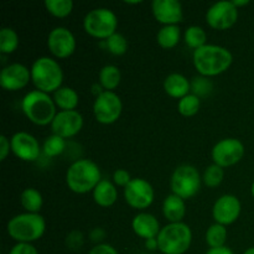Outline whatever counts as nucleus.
Here are the masks:
<instances>
[{
  "instance_id": "obj_32",
  "label": "nucleus",
  "mask_w": 254,
  "mask_h": 254,
  "mask_svg": "<svg viewBox=\"0 0 254 254\" xmlns=\"http://www.w3.org/2000/svg\"><path fill=\"white\" fill-rule=\"evenodd\" d=\"M223 178H225V171H223V168L216 165V164H212V165H210L205 170L202 180H203V184H205L207 188L215 189L222 184Z\"/></svg>"
},
{
  "instance_id": "obj_17",
  "label": "nucleus",
  "mask_w": 254,
  "mask_h": 254,
  "mask_svg": "<svg viewBox=\"0 0 254 254\" xmlns=\"http://www.w3.org/2000/svg\"><path fill=\"white\" fill-rule=\"evenodd\" d=\"M31 79V69L21 64H11L4 67L0 73V84L6 91H19Z\"/></svg>"
},
{
  "instance_id": "obj_6",
  "label": "nucleus",
  "mask_w": 254,
  "mask_h": 254,
  "mask_svg": "<svg viewBox=\"0 0 254 254\" xmlns=\"http://www.w3.org/2000/svg\"><path fill=\"white\" fill-rule=\"evenodd\" d=\"M159 251L163 254H184L192 242V232L186 223H169L156 237Z\"/></svg>"
},
{
  "instance_id": "obj_41",
  "label": "nucleus",
  "mask_w": 254,
  "mask_h": 254,
  "mask_svg": "<svg viewBox=\"0 0 254 254\" xmlns=\"http://www.w3.org/2000/svg\"><path fill=\"white\" fill-rule=\"evenodd\" d=\"M206 254H235L232 252L231 248H228L227 246L220 248H210V250L206 252Z\"/></svg>"
},
{
  "instance_id": "obj_4",
  "label": "nucleus",
  "mask_w": 254,
  "mask_h": 254,
  "mask_svg": "<svg viewBox=\"0 0 254 254\" xmlns=\"http://www.w3.org/2000/svg\"><path fill=\"white\" fill-rule=\"evenodd\" d=\"M6 230L17 243H32L44 236L46 222L40 213H20L10 218Z\"/></svg>"
},
{
  "instance_id": "obj_22",
  "label": "nucleus",
  "mask_w": 254,
  "mask_h": 254,
  "mask_svg": "<svg viewBox=\"0 0 254 254\" xmlns=\"http://www.w3.org/2000/svg\"><path fill=\"white\" fill-rule=\"evenodd\" d=\"M118 198V191L116 186L108 180H101V183L93 190V200L101 207H111Z\"/></svg>"
},
{
  "instance_id": "obj_8",
  "label": "nucleus",
  "mask_w": 254,
  "mask_h": 254,
  "mask_svg": "<svg viewBox=\"0 0 254 254\" xmlns=\"http://www.w3.org/2000/svg\"><path fill=\"white\" fill-rule=\"evenodd\" d=\"M201 180L200 173L195 166L184 164L176 168L171 175V191L183 200H189L197 195L201 189Z\"/></svg>"
},
{
  "instance_id": "obj_29",
  "label": "nucleus",
  "mask_w": 254,
  "mask_h": 254,
  "mask_svg": "<svg viewBox=\"0 0 254 254\" xmlns=\"http://www.w3.org/2000/svg\"><path fill=\"white\" fill-rule=\"evenodd\" d=\"M184 39H185L186 45L193 50L201 49L202 46L207 45L206 44L207 35H206L205 30L200 26H196V25H192V26L186 29Z\"/></svg>"
},
{
  "instance_id": "obj_37",
  "label": "nucleus",
  "mask_w": 254,
  "mask_h": 254,
  "mask_svg": "<svg viewBox=\"0 0 254 254\" xmlns=\"http://www.w3.org/2000/svg\"><path fill=\"white\" fill-rule=\"evenodd\" d=\"M9 254H39V252L31 243H16Z\"/></svg>"
},
{
  "instance_id": "obj_43",
  "label": "nucleus",
  "mask_w": 254,
  "mask_h": 254,
  "mask_svg": "<svg viewBox=\"0 0 254 254\" xmlns=\"http://www.w3.org/2000/svg\"><path fill=\"white\" fill-rule=\"evenodd\" d=\"M233 5H235L236 7H241V6H245V5H248L250 4V1L248 0H235V1H232Z\"/></svg>"
},
{
  "instance_id": "obj_24",
  "label": "nucleus",
  "mask_w": 254,
  "mask_h": 254,
  "mask_svg": "<svg viewBox=\"0 0 254 254\" xmlns=\"http://www.w3.org/2000/svg\"><path fill=\"white\" fill-rule=\"evenodd\" d=\"M180 27L178 25H165L159 30L156 35V41L159 46L165 50L174 49L180 41Z\"/></svg>"
},
{
  "instance_id": "obj_7",
  "label": "nucleus",
  "mask_w": 254,
  "mask_h": 254,
  "mask_svg": "<svg viewBox=\"0 0 254 254\" xmlns=\"http://www.w3.org/2000/svg\"><path fill=\"white\" fill-rule=\"evenodd\" d=\"M118 19L112 10L107 7L93 9L84 16L83 29L92 37L107 40L116 34Z\"/></svg>"
},
{
  "instance_id": "obj_18",
  "label": "nucleus",
  "mask_w": 254,
  "mask_h": 254,
  "mask_svg": "<svg viewBox=\"0 0 254 254\" xmlns=\"http://www.w3.org/2000/svg\"><path fill=\"white\" fill-rule=\"evenodd\" d=\"M151 10L156 21L165 25H176L183 21V6L176 0H154Z\"/></svg>"
},
{
  "instance_id": "obj_27",
  "label": "nucleus",
  "mask_w": 254,
  "mask_h": 254,
  "mask_svg": "<svg viewBox=\"0 0 254 254\" xmlns=\"http://www.w3.org/2000/svg\"><path fill=\"white\" fill-rule=\"evenodd\" d=\"M227 236L228 232L226 226L220 225V223H213L206 232V243L210 248L225 247Z\"/></svg>"
},
{
  "instance_id": "obj_11",
  "label": "nucleus",
  "mask_w": 254,
  "mask_h": 254,
  "mask_svg": "<svg viewBox=\"0 0 254 254\" xmlns=\"http://www.w3.org/2000/svg\"><path fill=\"white\" fill-rule=\"evenodd\" d=\"M124 198L130 207L135 210H145L154 201V189L144 179H133L124 188Z\"/></svg>"
},
{
  "instance_id": "obj_45",
  "label": "nucleus",
  "mask_w": 254,
  "mask_h": 254,
  "mask_svg": "<svg viewBox=\"0 0 254 254\" xmlns=\"http://www.w3.org/2000/svg\"><path fill=\"white\" fill-rule=\"evenodd\" d=\"M127 4H140V1H126Z\"/></svg>"
},
{
  "instance_id": "obj_21",
  "label": "nucleus",
  "mask_w": 254,
  "mask_h": 254,
  "mask_svg": "<svg viewBox=\"0 0 254 254\" xmlns=\"http://www.w3.org/2000/svg\"><path fill=\"white\" fill-rule=\"evenodd\" d=\"M191 89V83L185 76L180 73H171L164 81V91L173 98L181 99L188 96Z\"/></svg>"
},
{
  "instance_id": "obj_26",
  "label": "nucleus",
  "mask_w": 254,
  "mask_h": 254,
  "mask_svg": "<svg viewBox=\"0 0 254 254\" xmlns=\"http://www.w3.org/2000/svg\"><path fill=\"white\" fill-rule=\"evenodd\" d=\"M20 203L30 213H39L44 203V198L39 190L34 188L25 189L20 195Z\"/></svg>"
},
{
  "instance_id": "obj_12",
  "label": "nucleus",
  "mask_w": 254,
  "mask_h": 254,
  "mask_svg": "<svg viewBox=\"0 0 254 254\" xmlns=\"http://www.w3.org/2000/svg\"><path fill=\"white\" fill-rule=\"evenodd\" d=\"M238 20V9L232 1H218L206 12V21L215 30L231 29Z\"/></svg>"
},
{
  "instance_id": "obj_30",
  "label": "nucleus",
  "mask_w": 254,
  "mask_h": 254,
  "mask_svg": "<svg viewBox=\"0 0 254 254\" xmlns=\"http://www.w3.org/2000/svg\"><path fill=\"white\" fill-rule=\"evenodd\" d=\"M45 7L51 15L62 19V17L68 16L72 12L73 1L72 0H46Z\"/></svg>"
},
{
  "instance_id": "obj_38",
  "label": "nucleus",
  "mask_w": 254,
  "mask_h": 254,
  "mask_svg": "<svg viewBox=\"0 0 254 254\" xmlns=\"http://www.w3.org/2000/svg\"><path fill=\"white\" fill-rule=\"evenodd\" d=\"M88 254H119L118 251L111 245H107V243H99L96 245Z\"/></svg>"
},
{
  "instance_id": "obj_15",
  "label": "nucleus",
  "mask_w": 254,
  "mask_h": 254,
  "mask_svg": "<svg viewBox=\"0 0 254 254\" xmlns=\"http://www.w3.org/2000/svg\"><path fill=\"white\" fill-rule=\"evenodd\" d=\"M241 201L235 195H223L218 198L212 207V216L216 223L228 226L238 220L241 215Z\"/></svg>"
},
{
  "instance_id": "obj_44",
  "label": "nucleus",
  "mask_w": 254,
  "mask_h": 254,
  "mask_svg": "<svg viewBox=\"0 0 254 254\" xmlns=\"http://www.w3.org/2000/svg\"><path fill=\"white\" fill-rule=\"evenodd\" d=\"M243 254H254V247H252V248H248L247 251H246L245 253Z\"/></svg>"
},
{
  "instance_id": "obj_2",
  "label": "nucleus",
  "mask_w": 254,
  "mask_h": 254,
  "mask_svg": "<svg viewBox=\"0 0 254 254\" xmlns=\"http://www.w3.org/2000/svg\"><path fill=\"white\" fill-rule=\"evenodd\" d=\"M101 183V170L94 161L79 159L69 165L66 173V184L74 193H87L93 191Z\"/></svg>"
},
{
  "instance_id": "obj_5",
  "label": "nucleus",
  "mask_w": 254,
  "mask_h": 254,
  "mask_svg": "<svg viewBox=\"0 0 254 254\" xmlns=\"http://www.w3.org/2000/svg\"><path fill=\"white\" fill-rule=\"evenodd\" d=\"M31 81L37 91L51 93L61 88L64 72L56 60L50 57H40L31 66Z\"/></svg>"
},
{
  "instance_id": "obj_25",
  "label": "nucleus",
  "mask_w": 254,
  "mask_h": 254,
  "mask_svg": "<svg viewBox=\"0 0 254 254\" xmlns=\"http://www.w3.org/2000/svg\"><path fill=\"white\" fill-rule=\"evenodd\" d=\"M122 79L121 69L114 64H107L99 71V83L106 91L113 92L119 86Z\"/></svg>"
},
{
  "instance_id": "obj_28",
  "label": "nucleus",
  "mask_w": 254,
  "mask_h": 254,
  "mask_svg": "<svg viewBox=\"0 0 254 254\" xmlns=\"http://www.w3.org/2000/svg\"><path fill=\"white\" fill-rule=\"evenodd\" d=\"M19 46V36L11 27H2L0 30V52L10 55L16 51Z\"/></svg>"
},
{
  "instance_id": "obj_39",
  "label": "nucleus",
  "mask_w": 254,
  "mask_h": 254,
  "mask_svg": "<svg viewBox=\"0 0 254 254\" xmlns=\"http://www.w3.org/2000/svg\"><path fill=\"white\" fill-rule=\"evenodd\" d=\"M10 150H11L10 139H7L5 135H1L0 136V160L4 161L6 156L9 155Z\"/></svg>"
},
{
  "instance_id": "obj_23",
  "label": "nucleus",
  "mask_w": 254,
  "mask_h": 254,
  "mask_svg": "<svg viewBox=\"0 0 254 254\" xmlns=\"http://www.w3.org/2000/svg\"><path fill=\"white\" fill-rule=\"evenodd\" d=\"M54 102L61 111H76L79 97L73 88L61 87L54 93Z\"/></svg>"
},
{
  "instance_id": "obj_14",
  "label": "nucleus",
  "mask_w": 254,
  "mask_h": 254,
  "mask_svg": "<svg viewBox=\"0 0 254 254\" xmlns=\"http://www.w3.org/2000/svg\"><path fill=\"white\" fill-rule=\"evenodd\" d=\"M82 127L83 117L77 111H60L51 123L52 133L64 139L77 135Z\"/></svg>"
},
{
  "instance_id": "obj_3",
  "label": "nucleus",
  "mask_w": 254,
  "mask_h": 254,
  "mask_svg": "<svg viewBox=\"0 0 254 254\" xmlns=\"http://www.w3.org/2000/svg\"><path fill=\"white\" fill-rule=\"evenodd\" d=\"M22 113L31 123L36 126H51L56 117V104L54 98L41 91H31L21 101Z\"/></svg>"
},
{
  "instance_id": "obj_9",
  "label": "nucleus",
  "mask_w": 254,
  "mask_h": 254,
  "mask_svg": "<svg viewBox=\"0 0 254 254\" xmlns=\"http://www.w3.org/2000/svg\"><path fill=\"white\" fill-rule=\"evenodd\" d=\"M123 103L114 92L103 91L96 97L93 104V113L97 122L101 124H113L121 118Z\"/></svg>"
},
{
  "instance_id": "obj_16",
  "label": "nucleus",
  "mask_w": 254,
  "mask_h": 254,
  "mask_svg": "<svg viewBox=\"0 0 254 254\" xmlns=\"http://www.w3.org/2000/svg\"><path fill=\"white\" fill-rule=\"evenodd\" d=\"M10 144L14 155L22 161H35L41 154L37 139L26 131L15 133L10 139Z\"/></svg>"
},
{
  "instance_id": "obj_19",
  "label": "nucleus",
  "mask_w": 254,
  "mask_h": 254,
  "mask_svg": "<svg viewBox=\"0 0 254 254\" xmlns=\"http://www.w3.org/2000/svg\"><path fill=\"white\" fill-rule=\"evenodd\" d=\"M131 228L138 237L144 240H151L156 238L160 233V223L158 218L151 213L141 212L138 213L131 221Z\"/></svg>"
},
{
  "instance_id": "obj_20",
  "label": "nucleus",
  "mask_w": 254,
  "mask_h": 254,
  "mask_svg": "<svg viewBox=\"0 0 254 254\" xmlns=\"http://www.w3.org/2000/svg\"><path fill=\"white\" fill-rule=\"evenodd\" d=\"M163 213L164 217L170 223L183 222L184 217L186 215L185 200L179 197L175 193L166 196L163 202Z\"/></svg>"
},
{
  "instance_id": "obj_33",
  "label": "nucleus",
  "mask_w": 254,
  "mask_h": 254,
  "mask_svg": "<svg viewBox=\"0 0 254 254\" xmlns=\"http://www.w3.org/2000/svg\"><path fill=\"white\" fill-rule=\"evenodd\" d=\"M64 148H66V141H64V139L52 134L51 136L46 138L44 146H42V150L50 158H55V156H59L60 154L64 153Z\"/></svg>"
},
{
  "instance_id": "obj_40",
  "label": "nucleus",
  "mask_w": 254,
  "mask_h": 254,
  "mask_svg": "<svg viewBox=\"0 0 254 254\" xmlns=\"http://www.w3.org/2000/svg\"><path fill=\"white\" fill-rule=\"evenodd\" d=\"M89 236H91V240L93 241V242H98V245H99V242H101V241H103L104 237H106V232H104L102 228H94Z\"/></svg>"
},
{
  "instance_id": "obj_13",
  "label": "nucleus",
  "mask_w": 254,
  "mask_h": 254,
  "mask_svg": "<svg viewBox=\"0 0 254 254\" xmlns=\"http://www.w3.org/2000/svg\"><path fill=\"white\" fill-rule=\"evenodd\" d=\"M47 47L57 59H67L76 50V39L66 27H55L47 37Z\"/></svg>"
},
{
  "instance_id": "obj_1",
  "label": "nucleus",
  "mask_w": 254,
  "mask_h": 254,
  "mask_svg": "<svg viewBox=\"0 0 254 254\" xmlns=\"http://www.w3.org/2000/svg\"><path fill=\"white\" fill-rule=\"evenodd\" d=\"M192 61L196 71L201 76L213 77L230 68L233 56L226 47L208 44L193 51Z\"/></svg>"
},
{
  "instance_id": "obj_10",
  "label": "nucleus",
  "mask_w": 254,
  "mask_h": 254,
  "mask_svg": "<svg viewBox=\"0 0 254 254\" xmlns=\"http://www.w3.org/2000/svg\"><path fill=\"white\" fill-rule=\"evenodd\" d=\"M213 164L221 168H230L240 163L245 155V145L235 138L222 139L212 148Z\"/></svg>"
},
{
  "instance_id": "obj_46",
  "label": "nucleus",
  "mask_w": 254,
  "mask_h": 254,
  "mask_svg": "<svg viewBox=\"0 0 254 254\" xmlns=\"http://www.w3.org/2000/svg\"><path fill=\"white\" fill-rule=\"evenodd\" d=\"M251 191H252V196L254 197V183L252 184V189H251Z\"/></svg>"
},
{
  "instance_id": "obj_35",
  "label": "nucleus",
  "mask_w": 254,
  "mask_h": 254,
  "mask_svg": "<svg viewBox=\"0 0 254 254\" xmlns=\"http://www.w3.org/2000/svg\"><path fill=\"white\" fill-rule=\"evenodd\" d=\"M191 89L193 91V94L200 98V97L210 93L211 89H212V83L208 81L207 77H196V78H193L192 83H191Z\"/></svg>"
},
{
  "instance_id": "obj_31",
  "label": "nucleus",
  "mask_w": 254,
  "mask_h": 254,
  "mask_svg": "<svg viewBox=\"0 0 254 254\" xmlns=\"http://www.w3.org/2000/svg\"><path fill=\"white\" fill-rule=\"evenodd\" d=\"M201 101L195 94H188L179 101L178 111L184 117H193L200 111Z\"/></svg>"
},
{
  "instance_id": "obj_34",
  "label": "nucleus",
  "mask_w": 254,
  "mask_h": 254,
  "mask_svg": "<svg viewBox=\"0 0 254 254\" xmlns=\"http://www.w3.org/2000/svg\"><path fill=\"white\" fill-rule=\"evenodd\" d=\"M106 41V47L112 55L114 56H122L127 52L128 50V41H127L126 37L123 36L119 32H116V34L112 35L111 37H108Z\"/></svg>"
},
{
  "instance_id": "obj_36",
  "label": "nucleus",
  "mask_w": 254,
  "mask_h": 254,
  "mask_svg": "<svg viewBox=\"0 0 254 254\" xmlns=\"http://www.w3.org/2000/svg\"><path fill=\"white\" fill-rule=\"evenodd\" d=\"M133 179L130 178V174L128 173L124 169H118V170L114 171L113 174V181L116 185L122 186V188H126Z\"/></svg>"
},
{
  "instance_id": "obj_42",
  "label": "nucleus",
  "mask_w": 254,
  "mask_h": 254,
  "mask_svg": "<svg viewBox=\"0 0 254 254\" xmlns=\"http://www.w3.org/2000/svg\"><path fill=\"white\" fill-rule=\"evenodd\" d=\"M145 247H146V250H149V251L159 250L158 240H156V238H151V240H146V241H145Z\"/></svg>"
}]
</instances>
